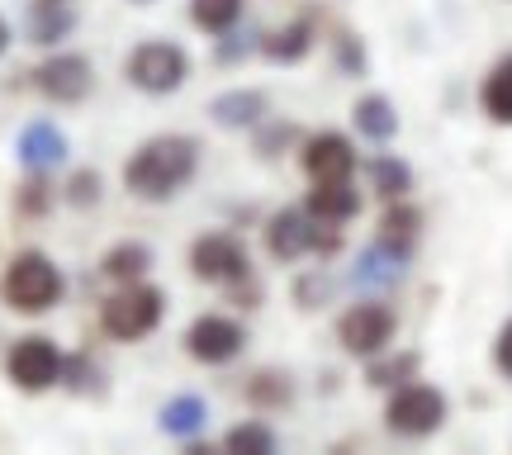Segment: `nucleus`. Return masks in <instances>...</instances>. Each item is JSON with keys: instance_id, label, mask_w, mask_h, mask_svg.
I'll return each instance as SVG.
<instances>
[{"instance_id": "f257e3e1", "label": "nucleus", "mask_w": 512, "mask_h": 455, "mask_svg": "<svg viewBox=\"0 0 512 455\" xmlns=\"http://www.w3.org/2000/svg\"><path fill=\"white\" fill-rule=\"evenodd\" d=\"M195 171H200V138H190V133H157V138H147L124 162V185L128 195H138L147 204H162L171 195H181Z\"/></svg>"}, {"instance_id": "f03ea898", "label": "nucleus", "mask_w": 512, "mask_h": 455, "mask_svg": "<svg viewBox=\"0 0 512 455\" xmlns=\"http://www.w3.org/2000/svg\"><path fill=\"white\" fill-rule=\"evenodd\" d=\"M0 294H5V304L15 313H48L62 304V294H67V275L57 266L48 252H15L10 256V266L0 275Z\"/></svg>"}, {"instance_id": "7ed1b4c3", "label": "nucleus", "mask_w": 512, "mask_h": 455, "mask_svg": "<svg viewBox=\"0 0 512 455\" xmlns=\"http://www.w3.org/2000/svg\"><path fill=\"white\" fill-rule=\"evenodd\" d=\"M166 318V294L147 280L119 285V290L100 304V328L110 332L114 342H138L147 332H157Z\"/></svg>"}, {"instance_id": "20e7f679", "label": "nucleus", "mask_w": 512, "mask_h": 455, "mask_svg": "<svg viewBox=\"0 0 512 455\" xmlns=\"http://www.w3.org/2000/svg\"><path fill=\"white\" fill-rule=\"evenodd\" d=\"M124 76L133 91L143 95H171L190 81V53L171 38H143L133 53L124 57Z\"/></svg>"}, {"instance_id": "39448f33", "label": "nucleus", "mask_w": 512, "mask_h": 455, "mask_svg": "<svg viewBox=\"0 0 512 455\" xmlns=\"http://www.w3.org/2000/svg\"><path fill=\"white\" fill-rule=\"evenodd\" d=\"M266 247H271L275 261H299V256H332L337 247H342V237L332 233V223H318L309 214V209H294V204H285L280 214H271V223H266Z\"/></svg>"}, {"instance_id": "423d86ee", "label": "nucleus", "mask_w": 512, "mask_h": 455, "mask_svg": "<svg viewBox=\"0 0 512 455\" xmlns=\"http://www.w3.org/2000/svg\"><path fill=\"white\" fill-rule=\"evenodd\" d=\"M441 422H446V394L437 384H422V380L399 384L389 408H384V427L394 437H432Z\"/></svg>"}, {"instance_id": "0eeeda50", "label": "nucleus", "mask_w": 512, "mask_h": 455, "mask_svg": "<svg viewBox=\"0 0 512 455\" xmlns=\"http://www.w3.org/2000/svg\"><path fill=\"white\" fill-rule=\"evenodd\" d=\"M62 351H57L53 337H43V332H29V337H19L10 346V356H5V375L15 389L24 394H48L53 384H62Z\"/></svg>"}, {"instance_id": "6e6552de", "label": "nucleus", "mask_w": 512, "mask_h": 455, "mask_svg": "<svg viewBox=\"0 0 512 455\" xmlns=\"http://www.w3.org/2000/svg\"><path fill=\"white\" fill-rule=\"evenodd\" d=\"M190 271H195V280H204V285L233 290V285H242V280L252 275V256L242 247V237L204 233V237H195V247H190Z\"/></svg>"}, {"instance_id": "1a4fd4ad", "label": "nucleus", "mask_w": 512, "mask_h": 455, "mask_svg": "<svg viewBox=\"0 0 512 455\" xmlns=\"http://www.w3.org/2000/svg\"><path fill=\"white\" fill-rule=\"evenodd\" d=\"M394 332H399V318H394V309H384V304H356V309H347L337 318V342H342V351L366 356V361L389 351Z\"/></svg>"}, {"instance_id": "9d476101", "label": "nucleus", "mask_w": 512, "mask_h": 455, "mask_svg": "<svg viewBox=\"0 0 512 455\" xmlns=\"http://www.w3.org/2000/svg\"><path fill=\"white\" fill-rule=\"evenodd\" d=\"M242 346H247V328H242L233 313H200V318L185 328V351L200 365L238 361Z\"/></svg>"}, {"instance_id": "9b49d317", "label": "nucleus", "mask_w": 512, "mask_h": 455, "mask_svg": "<svg viewBox=\"0 0 512 455\" xmlns=\"http://www.w3.org/2000/svg\"><path fill=\"white\" fill-rule=\"evenodd\" d=\"M34 86L43 100H53V105H81L86 95L95 91V67L91 57L81 53H53L38 62L34 72Z\"/></svg>"}, {"instance_id": "f8f14e48", "label": "nucleus", "mask_w": 512, "mask_h": 455, "mask_svg": "<svg viewBox=\"0 0 512 455\" xmlns=\"http://www.w3.org/2000/svg\"><path fill=\"white\" fill-rule=\"evenodd\" d=\"M304 171H309V181H351L356 176V147H351L347 133H313L309 143H304Z\"/></svg>"}, {"instance_id": "ddd939ff", "label": "nucleus", "mask_w": 512, "mask_h": 455, "mask_svg": "<svg viewBox=\"0 0 512 455\" xmlns=\"http://www.w3.org/2000/svg\"><path fill=\"white\" fill-rule=\"evenodd\" d=\"M67 133L57 124H48V119H34V124H24L19 128V138H15V157L24 171H34V176H43V171H53V166L67 162Z\"/></svg>"}, {"instance_id": "4468645a", "label": "nucleus", "mask_w": 512, "mask_h": 455, "mask_svg": "<svg viewBox=\"0 0 512 455\" xmlns=\"http://www.w3.org/2000/svg\"><path fill=\"white\" fill-rule=\"evenodd\" d=\"M403 266H408V247H394V242L375 237L366 252L356 256L351 285H356V290H389V285L403 280Z\"/></svg>"}, {"instance_id": "2eb2a0df", "label": "nucleus", "mask_w": 512, "mask_h": 455, "mask_svg": "<svg viewBox=\"0 0 512 455\" xmlns=\"http://www.w3.org/2000/svg\"><path fill=\"white\" fill-rule=\"evenodd\" d=\"M309 209L318 223H332V228H342L347 219H356L361 214V190L351 181H313L309 190Z\"/></svg>"}, {"instance_id": "dca6fc26", "label": "nucleus", "mask_w": 512, "mask_h": 455, "mask_svg": "<svg viewBox=\"0 0 512 455\" xmlns=\"http://www.w3.org/2000/svg\"><path fill=\"white\" fill-rule=\"evenodd\" d=\"M313 48V24L309 19H290V24H280L271 34L256 38V53L266 57V62H280V67H290V62H304Z\"/></svg>"}, {"instance_id": "f3484780", "label": "nucleus", "mask_w": 512, "mask_h": 455, "mask_svg": "<svg viewBox=\"0 0 512 455\" xmlns=\"http://www.w3.org/2000/svg\"><path fill=\"white\" fill-rule=\"evenodd\" d=\"M157 427H162L166 437H176V441H195L204 427H209V403H204L200 394H176V399L162 403Z\"/></svg>"}, {"instance_id": "a211bd4d", "label": "nucleus", "mask_w": 512, "mask_h": 455, "mask_svg": "<svg viewBox=\"0 0 512 455\" xmlns=\"http://www.w3.org/2000/svg\"><path fill=\"white\" fill-rule=\"evenodd\" d=\"M209 119L223 128H256L266 119V95L261 91H223L209 100Z\"/></svg>"}, {"instance_id": "6ab92c4d", "label": "nucleus", "mask_w": 512, "mask_h": 455, "mask_svg": "<svg viewBox=\"0 0 512 455\" xmlns=\"http://www.w3.org/2000/svg\"><path fill=\"white\" fill-rule=\"evenodd\" d=\"M351 124H356V133L361 138H370V143H389L394 133H399V114H394V100L389 95H361L356 100V110H351Z\"/></svg>"}, {"instance_id": "aec40b11", "label": "nucleus", "mask_w": 512, "mask_h": 455, "mask_svg": "<svg viewBox=\"0 0 512 455\" xmlns=\"http://www.w3.org/2000/svg\"><path fill=\"white\" fill-rule=\"evenodd\" d=\"M479 105H484V114H489L494 124L512 128V53L498 57L494 67H489L484 86H479Z\"/></svg>"}, {"instance_id": "412c9836", "label": "nucleus", "mask_w": 512, "mask_h": 455, "mask_svg": "<svg viewBox=\"0 0 512 455\" xmlns=\"http://www.w3.org/2000/svg\"><path fill=\"white\" fill-rule=\"evenodd\" d=\"M100 271L110 275V280H119V285L147 280V271H152V247H143V242H119V247L105 252Z\"/></svg>"}, {"instance_id": "4be33fe9", "label": "nucleus", "mask_w": 512, "mask_h": 455, "mask_svg": "<svg viewBox=\"0 0 512 455\" xmlns=\"http://www.w3.org/2000/svg\"><path fill=\"white\" fill-rule=\"evenodd\" d=\"M366 176H370V190H375L380 200H408V190H413V166L399 162V157H389V152H380V157L366 166Z\"/></svg>"}, {"instance_id": "5701e85b", "label": "nucleus", "mask_w": 512, "mask_h": 455, "mask_svg": "<svg viewBox=\"0 0 512 455\" xmlns=\"http://www.w3.org/2000/svg\"><path fill=\"white\" fill-rule=\"evenodd\" d=\"M72 10L62 0H38L29 10V43H57V38L72 34Z\"/></svg>"}, {"instance_id": "b1692460", "label": "nucleus", "mask_w": 512, "mask_h": 455, "mask_svg": "<svg viewBox=\"0 0 512 455\" xmlns=\"http://www.w3.org/2000/svg\"><path fill=\"white\" fill-rule=\"evenodd\" d=\"M242 5L247 0H190V19H195V29L223 38L242 19Z\"/></svg>"}, {"instance_id": "393cba45", "label": "nucleus", "mask_w": 512, "mask_h": 455, "mask_svg": "<svg viewBox=\"0 0 512 455\" xmlns=\"http://www.w3.org/2000/svg\"><path fill=\"white\" fill-rule=\"evenodd\" d=\"M418 228H422V214L413 209V204H408V200H389V209H384V219H380V237H384V242H394V247H413Z\"/></svg>"}, {"instance_id": "a878e982", "label": "nucleus", "mask_w": 512, "mask_h": 455, "mask_svg": "<svg viewBox=\"0 0 512 455\" xmlns=\"http://www.w3.org/2000/svg\"><path fill=\"white\" fill-rule=\"evenodd\" d=\"M294 399V384L280 375V370H261L247 380V403L252 408H285Z\"/></svg>"}, {"instance_id": "bb28decb", "label": "nucleus", "mask_w": 512, "mask_h": 455, "mask_svg": "<svg viewBox=\"0 0 512 455\" xmlns=\"http://www.w3.org/2000/svg\"><path fill=\"white\" fill-rule=\"evenodd\" d=\"M413 370H418V356L413 351H399V356H370V370L366 380L375 384V389H399V384L413 380Z\"/></svg>"}, {"instance_id": "cd10ccee", "label": "nucleus", "mask_w": 512, "mask_h": 455, "mask_svg": "<svg viewBox=\"0 0 512 455\" xmlns=\"http://www.w3.org/2000/svg\"><path fill=\"white\" fill-rule=\"evenodd\" d=\"M62 384H67L72 394H100V389H105V375H100L86 356H67V361H62Z\"/></svg>"}, {"instance_id": "c85d7f7f", "label": "nucleus", "mask_w": 512, "mask_h": 455, "mask_svg": "<svg viewBox=\"0 0 512 455\" xmlns=\"http://www.w3.org/2000/svg\"><path fill=\"white\" fill-rule=\"evenodd\" d=\"M100 190H105L100 171L86 166V171H72V176H67V190H62V195H67L72 209H95V204H100Z\"/></svg>"}, {"instance_id": "c756f323", "label": "nucleus", "mask_w": 512, "mask_h": 455, "mask_svg": "<svg viewBox=\"0 0 512 455\" xmlns=\"http://www.w3.org/2000/svg\"><path fill=\"white\" fill-rule=\"evenodd\" d=\"M223 446L228 451H275V432L266 422H242V427H233L223 437Z\"/></svg>"}, {"instance_id": "7c9ffc66", "label": "nucleus", "mask_w": 512, "mask_h": 455, "mask_svg": "<svg viewBox=\"0 0 512 455\" xmlns=\"http://www.w3.org/2000/svg\"><path fill=\"white\" fill-rule=\"evenodd\" d=\"M337 62H342L351 76L366 72V53H361V38H351V34L337 38Z\"/></svg>"}, {"instance_id": "2f4dec72", "label": "nucleus", "mask_w": 512, "mask_h": 455, "mask_svg": "<svg viewBox=\"0 0 512 455\" xmlns=\"http://www.w3.org/2000/svg\"><path fill=\"white\" fill-rule=\"evenodd\" d=\"M494 365L512 380V318L498 328V337H494Z\"/></svg>"}, {"instance_id": "473e14b6", "label": "nucleus", "mask_w": 512, "mask_h": 455, "mask_svg": "<svg viewBox=\"0 0 512 455\" xmlns=\"http://www.w3.org/2000/svg\"><path fill=\"white\" fill-rule=\"evenodd\" d=\"M48 185L34 181V185H24V195H19V209H29V214H43V204H48V195H43Z\"/></svg>"}, {"instance_id": "72a5a7b5", "label": "nucleus", "mask_w": 512, "mask_h": 455, "mask_svg": "<svg viewBox=\"0 0 512 455\" xmlns=\"http://www.w3.org/2000/svg\"><path fill=\"white\" fill-rule=\"evenodd\" d=\"M10 43H15V34H10V24H5V15H0V57L10 53Z\"/></svg>"}, {"instance_id": "f704fd0d", "label": "nucleus", "mask_w": 512, "mask_h": 455, "mask_svg": "<svg viewBox=\"0 0 512 455\" xmlns=\"http://www.w3.org/2000/svg\"><path fill=\"white\" fill-rule=\"evenodd\" d=\"M133 5H152V0H133Z\"/></svg>"}]
</instances>
